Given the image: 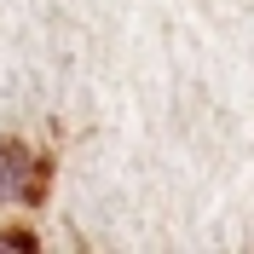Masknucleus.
Here are the masks:
<instances>
[{
  "instance_id": "1",
  "label": "nucleus",
  "mask_w": 254,
  "mask_h": 254,
  "mask_svg": "<svg viewBox=\"0 0 254 254\" xmlns=\"http://www.w3.org/2000/svg\"><path fill=\"white\" fill-rule=\"evenodd\" d=\"M29 150L23 144H0V202H17V196H35V185H29Z\"/></svg>"
}]
</instances>
